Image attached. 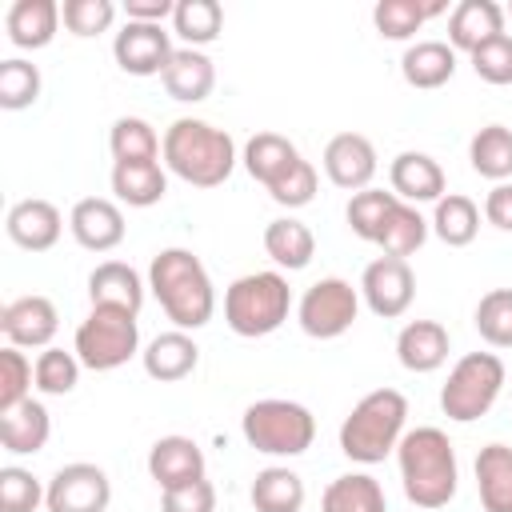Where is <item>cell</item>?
<instances>
[{
    "instance_id": "6da1fadb",
    "label": "cell",
    "mask_w": 512,
    "mask_h": 512,
    "mask_svg": "<svg viewBox=\"0 0 512 512\" xmlns=\"http://www.w3.org/2000/svg\"><path fill=\"white\" fill-rule=\"evenodd\" d=\"M396 464H400V484H404L408 504L424 512L452 504L456 484H460V464H456V448L444 428L420 424L404 432V440L396 444Z\"/></svg>"
},
{
    "instance_id": "7a4b0ae2",
    "label": "cell",
    "mask_w": 512,
    "mask_h": 512,
    "mask_svg": "<svg viewBox=\"0 0 512 512\" xmlns=\"http://www.w3.org/2000/svg\"><path fill=\"white\" fill-rule=\"evenodd\" d=\"M148 288L160 300L164 316L180 332H196L216 312V288L208 268L188 248H160L148 264Z\"/></svg>"
},
{
    "instance_id": "3957f363",
    "label": "cell",
    "mask_w": 512,
    "mask_h": 512,
    "mask_svg": "<svg viewBox=\"0 0 512 512\" xmlns=\"http://www.w3.org/2000/svg\"><path fill=\"white\" fill-rule=\"evenodd\" d=\"M236 160V140L208 120L180 116L164 128V168L192 188H220Z\"/></svg>"
},
{
    "instance_id": "277c9868",
    "label": "cell",
    "mask_w": 512,
    "mask_h": 512,
    "mask_svg": "<svg viewBox=\"0 0 512 512\" xmlns=\"http://www.w3.org/2000/svg\"><path fill=\"white\" fill-rule=\"evenodd\" d=\"M408 424V400L396 388H372L352 404L340 424V452L352 464H380L396 452Z\"/></svg>"
},
{
    "instance_id": "5b68a950",
    "label": "cell",
    "mask_w": 512,
    "mask_h": 512,
    "mask_svg": "<svg viewBox=\"0 0 512 512\" xmlns=\"http://www.w3.org/2000/svg\"><path fill=\"white\" fill-rule=\"evenodd\" d=\"M288 312L292 288L284 272H248L224 288V324L244 340L272 336L288 320Z\"/></svg>"
},
{
    "instance_id": "8992f818",
    "label": "cell",
    "mask_w": 512,
    "mask_h": 512,
    "mask_svg": "<svg viewBox=\"0 0 512 512\" xmlns=\"http://www.w3.org/2000/svg\"><path fill=\"white\" fill-rule=\"evenodd\" d=\"M240 432L248 440V448L264 452V456H304L316 440V416L284 396H268L244 408L240 416Z\"/></svg>"
},
{
    "instance_id": "52a82bcc",
    "label": "cell",
    "mask_w": 512,
    "mask_h": 512,
    "mask_svg": "<svg viewBox=\"0 0 512 512\" xmlns=\"http://www.w3.org/2000/svg\"><path fill=\"white\" fill-rule=\"evenodd\" d=\"M504 380L508 372L496 352H464L440 388V412L456 424H472L492 412L504 392Z\"/></svg>"
},
{
    "instance_id": "ba28073f",
    "label": "cell",
    "mask_w": 512,
    "mask_h": 512,
    "mask_svg": "<svg viewBox=\"0 0 512 512\" xmlns=\"http://www.w3.org/2000/svg\"><path fill=\"white\" fill-rule=\"evenodd\" d=\"M72 352L84 368L112 372L140 352V324L124 308H92L72 336Z\"/></svg>"
},
{
    "instance_id": "9c48e42d",
    "label": "cell",
    "mask_w": 512,
    "mask_h": 512,
    "mask_svg": "<svg viewBox=\"0 0 512 512\" xmlns=\"http://www.w3.org/2000/svg\"><path fill=\"white\" fill-rule=\"evenodd\" d=\"M356 316H360V288H352L340 276H324V280L308 284L296 304V320H300L304 336H312V340L344 336L356 324Z\"/></svg>"
},
{
    "instance_id": "30bf717a",
    "label": "cell",
    "mask_w": 512,
    "mask_h": 512,
    "mask_svg": "<svg viewBox=\"0 0 512 512\" xmlns=\"http://www.w3.org/2000/svg\"><path fill=\"white\" fill-rule=\"evenodd\" d=\"M360 300L380 320L404 316L412 308V300H416V272H412V264L396 260V256H376L364 268V276H360Z\"/></svg>"
},
{
    "instance_id": "8fae6325",
    "label": "cell",
    "mask_w": 512,
    "mask_h": 512,
    "mask_svg": "<svg viewBox=\"0 0 512 512\" xmlns=\"http://www.w3.org/2000/svg\"><path fill=\"white\" fill-rule=\"evenodd\" d=\"M112 500V480L100 464L76 460L56 468V476L48 480V496L44 508L48 512H104Z\"/></svg>"
},
{
    "instance_id": "7c38bea8",
    "label": "cell",
    "mask_w": 512,
    "mask_h": 512,
    "mask_svg": "<svg viewBox=\"0 0 512 512\" xmlns=\"http://www.w3.org/2000/svg\"><path fill=\"white\" fill-rule=\"evenodd\" d=\"M172 52H176L172 32L164 24L124 20V28L112 36V56H116L120 72H128V76H164Z\"/></svg>"
},
{
    "instance_id": "4fadbf2b",
    "label": "cell",
    "mask_w": 512,
    "mask_h": 512,
    "mask_svg": "<svg viewBox=\"0 0 512 512\" xmlns=\"http://www.w3.org/2000/svg\"><path fill=\"white\" fill-rule=\"evenodd\" d=\"M0 332L12 348H52L60 332V312L48 296H16L0 308Z\"/></svg>"
},
{
    "instance_id": "5bb4252c",
    "label": "cell",
    "mask_w": 512,
    "mask_h": 512,
    "mask_svg": "<svg viewBox=\"0 0 512 512\" xmlns=\"http://www.w3.org/2000/svg\"><path fill=\"white\" fill-rule=\"evenodd\" d=\"M320 164H324V176H328L336 188H344V192H364V188H372V176H376V168H380L372 140L360 136V132H336V136L324 144Z\"/></svg>"
},
{
    "instance_id": "9a60e30c",
    "label": "cell",
    "mask_w": 512,
    "mask_h": 512,
    "mask_svg": "<svg viewBox=\"0 0 512 512\" xmlns=\"http://www.w3.org/2000/svg\"><path fill=\"white\" fill-rule=\"evenodd\" d=\"M68 232L88 252H112L124 240V212L108 196H84L68 212Z\"/></svg>"
},
{
    "instance_id": "2e32d148",
    "label": "cell",
    "mask_w": 512,
    "mask_h": 512,
    "mask_svg": "<svg viewBox=\"0 0 512 512\" xmlns=\"http://www.w3.org/2000/svg\"><path fill=\"white\" fill-rule=\"evenodd\" d=\"M4 232L16 248L24 252H48L56 248L60 232H64V216L52 200H40V196H28V200H16L4 216Z\"/></svg>"
},
{
    "instance_id": "e0dca14e",
    "label": "cell",
    "mask_w": 512,
    "mask_h": 512,
    "mask_svg": "<svg viewBox=\"0 0 512 512\" xmlns=\"http://www.w3.org/2000/svg\"><path fill=\"white\" fill-rule=\"evenodd\" d=\"M388 184H392V192L404 200V204H436L440 196H444V188H448V176H444V168H440V160L436 156H428V152H400V156H392V164H388Z\"/></svg>"
},
{
    "instance_id": "ac0fdd59",
    "label": "cell",
    "mask_w": 512,
    "mask_h": 512,
    "mask_svg": "<svg viewBox=\"0 0 512 512\" xmlns=\"http://www.w3.org/2000/svg\"><path fill=\"white\" fill-rule=\"evenodd\" d=\"M148 476L160 484V492L192 484L204 476V448L192 436H160L148 448Z\"/></svg>"
},
{
    "instance_id": "d6986e66",
    "label": "cell",
    "mask_w": 512,
    "mask_h": 512,
    "mask_svg": "<svg viewBox=\"0 0 512 512\" xmlns=\"http://www.w3.org/2000/svg\"><path fill=\"white\" fill-rule=\"evenodd\" d=\"M144 292H148V284L124 260H104V264H96L88 272V300H92V308H124V312L140 316Z\"/></svg>"
},
{
    "instance_id": "ffe728a7",
    "label": "cell",
    "mask_w": 512,
    "mask_h": 512,
    "mask_svg": "<svg viewBox=\"0 0 512 512\" xmlns=\"http://www.w3.org/2000/svg\"><path fill=\"white\" fill-rule=\"evenodd\" d=\"M448 352H452V340L440 320H408L396 336V360H400V368H408L416 376L444 368Z\"/></svg>"
},
{
    "instance_id": "44dd1931",
    "label": "cell",
    "mask_w": 512,
    "mask_h": 512,
    "mask_svg": "<svg viewBox=\"0 0 512 512\" xmlns=\"http://www.w3.org/2000/svg\"><path fill=\"white\" fill-rule=\"evenodd\" d=\"M140 364H144V372H148L152 380L176 384V380H188V376L196 372V364H200V344H196L188 332L168 328V332H160V336H152V340L144 344Z\"/></svg>"
},
{
    "instance_id": "7402d4cb",
    "label": "cell",
    "mask_w": 512,
    "mask_h": 512,
    "mask_svg": "<svg viewBox=\"0 0 512 512\" xmlns=\"http://www.w3.org/2000/svg\"><path fill=\"white\" fill-rule=\"evenodd\" d=\"M504 8L496 0H460L452 12H448V44L456 52H476L480 44L504 36Z\"/></svg>"
},
{
    "instance_id": "603a6c76",
    "label": "cell",
    "mask_w": 512,
    "mask_h": 512,
    "mask_svg": "<svg viewBox=\"0 0 512 512\" xmlns=\"http://www.w3.org/2000/svg\"><path fill=\"white\" fill-rule=\"evenodd\" d=\"M160 80H164V92H168L172 100H180V104H200V100H208L212 88H216V64H212V56L200 52V48H176Z\"/></svg>"
},
{
    "instance_id": "cb8c5ba5",
    "label": "cell",
    "mask_w": 512,
    "mask_h": 512,
    "mask_svg": "<svg viewBox=\"0 0 512 512\" xmlns=\"http://www.w3.org/2000/svg\"><path fill=\"white\" fill-rule=\"evenodd\" d=\"M400 76H404L408 88H420V92L444 88L456 76V48L448 40H416V44H408L404 56H400Z\"/></svg>"
},
{
    "instance_id": "d4e9b609",
    "label": "cell",
    "mask_w": 512,
    "mask_h": 512,
    "mask_svg": "<svg viewBox=\"0 0 512 512\" xmlns=\"http://www.w3.org/2000/svg\"><path fill=\"white\" fill-rule=\"evenodd\" d=\"M48 436H52V416L36 396L16 404L12 412H0V444H4V452L36 456V452H44Z\"/></svg>"
},
{
    "instance_id": "484cf974",
    "label": "cell",
    "mask_w": 512,
    "mask_h": 512,
    "mask_svg": "<svg viewBox=\"0 0 512 512\" xmlns=\"http://www.w3.org/2000/svg\"><path fill=\"white\" fill-rule=\"evenodd\" d=\"M4 28H8V40L24 52L48 48L60 32V4L56 0H16L4 16Z\"/></svg>"
},
{
    "instance_id": "4316f807",
    "label": "cell",
    "mask_w": 512,
    "mask_h": 512,
    "mask_svg": "<svg viewBox=\"0 0 512 512\" xmlns=\"http://www.w3.org/2000/svg\"><path fill=\"white\" fill-rule=\"evenodd\" d=\"M264 252L272 256L276 268L300 272V268H308L312 256H316V236H312V228H308L304 220H296V216H276V220L264 224Z\"/></svg>"
},
{
    "instance_id": "83f0119b",
    "label": "cell",
    "mask_w": 512,
    "mask_h": 512,
    "mask_svg": "<svg viewBox=\"0 0 512 512\" xmlns=\"http://www.w3.org/2000/svg\"><path fill=\"white\" fill-rule=\"evenodd\" d=\"M476 492L484 512H512V448L484 444L476 452Z\"/></svg>"
},
{
    "instance_id": "f1b7e54d",
    "label": "cell",
    "mask_w": 512,
    "mask_h": 512,
    "mask_svg": "<svg viewBox=\"0 0 512 512\" xmlns=\"http://www.w3.org/2000/svg\"><path fill=\"white\" fill-rule=\"evenodd\" d=\"M244 172L256 180V184H264V188H272L296 160H300V148L288 140V136H280V132H256L248 144H244Z\"/></svg>"
},
{
    "instance_id": "f546056e",
    "label": "cell",
    "mask_w": 512,
    "mask_h": 512,
    "mask_svg": "<svg viewBox=\"0 0 512 512\" xmlns=\"http://www.w3.org/2000/svg\"><path fill=\"white\" fill-rule=\"evenodd\" d=\"M112 192L116 204L128 208H152L164 200L168 192V172L160 160H144V164H112Z\"/></svg>"
},
{
    "instance_id": "4dcf8cb0",
    "label": "cell",
    "mask_w": 512,
    "mask_h": 512,
    "mask_svg": "<svg viewBox=\"0 0 512 512\" xmlns=\"http://www.w3.org/2000/svg\"><path fill=\"white\" fill-rule=\"evenodd\" d=\"M320 512H388V496H384V488H380L376 476H368V472H344V476H336L324 488Z\"/></svg>"
},
{
    "instance_id": "1f68e13d",
    "label": "cell",
    "mask_w": 512,
    "mask_h": 512,
    "mask_svg": "<svg viewBox=\"0 0 512 512\" xmlns=\"http://www.w3.org/2000/svg\"><path fill=\"white\" fill-rule=\"evenodd\" d=\"M108 152H112V164H144L164 156V140L144 116H120L108 128Z\"/></svg>"
},
{
    "instance_id": "d6a6232c",
    "label": "cell",
    "mask_w": 512,
    "mask_h": 512,
    "mask_svg": "<svg viewBox=\"0 0 512 512\" xmlns=\"http://www.w3.org/2000/svg\"><path fill=\"white\" fill-rule=\"evenodd\" d=\"M428 224H432V232H436L448 248H468V244L476 240V232H480V208H476V200L464 196V192H444V196L436 200Z\"/></svg>"
},
{
    "instance_id": "836d02e7",
    "label": "cell",
    "mask_w": 512,
    "mask_h": 512,
    "mask_svg": "<svg viewBox=\"0 0 512 512\" xmlns=\"http://www.w3.org/2000/svg\"><path fill=\"white\" fill-rule=\"evenodd\" d=\"M248 500L256 512H300L304 508V480H300V472H292L284 464L260 468Z\"/></svg>"
},
{
    "instance_id": "e575fe53",
    "label": "cell",
    "mask_w": 512,
    "mask_h": 512,
    "mask_svg": "<svg viewBox=\"0 0 512 512\" xmlns=\"http://www.w3.org/2000/svg\"><path fill=\"white\" fill-rule=\"evenodd\" d=\"M468 164L476 176L504 184L512 176V128L504 124H484L472 140H468Z\"/></svg>"
},
{
    "instance_id": "d590c367",
    "label": "cell",
    "mask_w": 512,
    "mask_h": 512,
    "mask_svg": "<svg viewBox=\"0 0 512 512\" xmlns=\"http://www.w3.org/2000/svg\"><path fill=\"white\" fill-rule=\"evenodd\" d=\"M428 232H432V224L420 216V208H412V204L396 200V208L388 212V220H384V228H380V236H376V248H380L384 256L408 260L412 252H420V248H424Z\"/></svg>"
},
{
    "instance_id": "8d00e7d4",
    "label": "cell",
    "mask_w": 512,
    "mask_h": 512,
    "mask_svg": "<svg viewBox=\"0 0 512 512\" xmlns=\"http://www.w3.org/2000/svg\"><path fill=\"white\" fill-rule=\"evenodd\" d=\"M444 4L440 0H380L372 8V24L384 40H412L432 16H440Z\"/></svg>"
},
{
    "instance_id": "74e56055",
    "label": "cell",
    "mask_w": 512,
    "mask_h": 512,
    "mask_svg": "<svg viewBox=\"0 0 512 512\" xmlns=\"http://www.w3.org/2000/svg\"><path fill=\"white\" fill-rule=\"evenodd\" d=\"M224 32V8L216 0H176L172 12V36L184 40V48H200L220 40Z\"/></svg>"
},
{
    "instance_id": "f35d334b",
    "label": "cell",
    "mask_w": 512,
    "mask_h": 512,
    "mask_svg": "<svg viewBox=\"0 0 512 512\" xmlns=\"http://www.w3.org/2000/svg\"><path fill=\"white\" fill-rule=\"evenodd\" d=\"M396 200H400V196H396V192H384V188L352 192V200H348V208H344V220H348L352 236H360V240L376 244V236H380V228H384L388 212L396 208Z\"/></svg>"
},
{
    "instance_id": "ab89813d",
    "label": "cell",
    "mask_w": 512,
    "mask_h": 512,
    "mask_svg": "<svg viewBox=\"0 0 512 512\" xmlns=\"http://www.w3.org/2000/svg\"><path fill=\"white\" fill-rule=\"evenodd\" d=\"M472 324L488 348H512V288H492L480 296Z\"/></svg>"
},
{
    "instance_id": "60d3db41",
    "label": "cell",
    "mask_w": 512,
    "mask_h": 512,
    "mask_svg": "<svg viewBox=\"0 0 512 512\" xmlns=\"http://www.w3.org/2000/svg\"><path fill=\"white\" fill-rule=\"evenodd\" d=\"M40 68L32 60H0V108L4 112H24L40 100Z\"/></svg>"
},
{
    "instance_id": "b9f144b4",
    "label": "cell",
    "mask_w": 512,
    "mask_h": 512,
    "mask_svg": "<svg viewBox=\"0 0 512 512\" xmlns=\"http://www.w3.org/2000/svg\"><path fill=\"white\" fill-rule=\"evenodd\" d=\"M36 388V364L24 356V348L4 344L0 348V412H12L24 404Z\"/></svg>"
},
{
    "instance_id": "7bdbcfd3",
    "label": "cell",
    "mask_w": 512,
    "mask_h": 512,
    "mask_svg": "<svg viewBox=\"0 0 512 512\" xmlns=\"http://www.w3.org/2000/svg\"><path fill=\"white\" fill-rule=\"evenodd\" d=\"M80 360L76 352H64V348H44L36 356V392L44 396H68L76 384H80Z\"/></svg>"
},
{
    "instance_id": "ee69618b",
    "label": "cell",
    "mask_w": 512,
    "mask_h": 512,
    "mask_svg": "<svg viewBox=\"0 0 512 512\" xmlns=\"http://www.w3.org/2000/svg\"><path fill=\"white\" fill-rule=\"evenodd\" d=\"M48 496V484H40L28 468L4 464L0 468V512H36Z\"/></svg>"
},
{
    "instance_id": "f6af8a7d",
    "label": "cell",
    "mask_w": 512,
    "mask_h": 512,
    "mask_svg": "<svg viewBox=\"0 0 512 512\" xmlns=\"http://www.w3.org/2000/svg\"><path fill=\"white\" fill-rule=\"evenodd\" d=\"M60 20L72 36L88 40V36H100L112 28L116 20V4L112 0H64L60 4Z\"/></svg>"
},
{
    "instance_id": "bcb514c9",
    "label": "cell",
    "mask_w": 512,
    "mask_h": 512,
    "mask_svg": "<svg viewBox=\"0 0 512 512\" xmlns=\"http://www.w3.org/2000/svg\"><path fill=\"white\" fill-rule=\"evenodd\" d=\"M316 188H320V176H316V168L300 156V160H296V164H292V168H288V172L268 188V196H272L280 208H288V212H292V208L312 204V200H316Z\"/></svg>"
},
{
    "instance_id": "7dc6e473",
    "label": "cell",
    "mask_w": 512,
    "mask_h": 512,
    "mask_svg": "<svg viewBox=\"0 0 512 512\" xmlns=\"http://www.w3.org/2000/svg\"><path fill=\"white\" fill-rule=\"evenodd\" d=\"M468 60H472V72L484 84H496V88L512 84V36L508 32L496 36V40H488V44H480Z\"/></svg>"
},
{
    "instance_id": "c3c4849f",
    "label": "cell",
    "mask_w": 512,
    "mask_h": 512,
    "mask_svg": "<svg viewBox=\"0 0 512 512\" xmlns=\"http://www.w3.org/2000/svg\"><path fill=\"white\" fill-rule=\"evenodd\" d=\"M160 512H216V488L208 476L160 492Z\"/></svg>"
},
{
    "instance_id": "681fc988",
    "label": "cell",
    "mask_w": 512,
    "mask_h": 512,
    "mask_svg": "<svg viewBox=\"0 0 512 512\" xmlns=\"http://www.w3.org/2000/svg\"><path fill=\"white\" fill-rule=\"evenodd\" d=\"M484 220L500 232H512V180L496 184L488 196H484Z\"/></svg>"
},
{
    "instance_id": "f907efd6",
    "label": "cell",
    "mask_w": 512,
    "mask_h": 512,
    "mask_svg": "<svg viewBox=\"0 0 512 512\" xmlns=\"http://www.w3.org/2000/svg\"><path fill=\"white\" fill-rule=\"evenodd\" d=\"M176 0H124V16L136 24H164L172 20Z\"/></svg>"
},
{
    "instance_id": "816d5d0a",
    "label": "cell",
    "mask_w": 512,
    "mask_h": 512,
    "mask_svg": "<svg viewBox=\"0 0 512 512\" xmlns=\"http://www.w3.org/2000/svg\"><path fill=\"white\" fill-rule=\"evenodd\" d=\"M504 16H508V20H512V4H508V8H504Z\"/></svg>"
}]
</instances>
